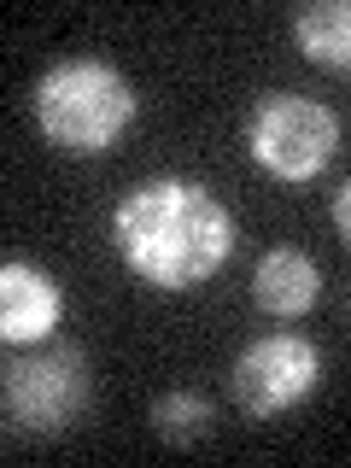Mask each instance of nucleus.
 <instances>
[{
	"instance_id": "1a4fd4ad",
	"label": "nucleus",
	"mask_w": 351,
	"mask_h": 468,
	"mask_svg": "<svg viewBox=\"0 0 351 468\" xmlns=\"http://www.w3.org/2000/svg\"><path fill=\"white\" fill-rule=\"evenodd\" d=\"M146 416H153V433L165 439V445H199V439L217 428V410H211V399H205V392H187V387L158 392Z\"/></svg>"
},
{
	"instance_id": "9b49d317",
	"label": "nucleus",
	"mask_w": 351,
	"mask_h": 468,
	"mask_svg": "<svg viewBox=\"0 0 351 468\" xmlns=\"http://www.w3.org/2000/svg\"><path fill=\"white\" fill-rule=\"evenodd\" d=\"M346 316H351V299H346Z\"/></svg>"
},
{
	"instance_id": "f257e3e1",
	"label": "nucleus",
	"mask_w": 351,
	"mask_h": 468,
	"mask_svg": "<svg viewBox=\"0 0 351 468\" xmlns=\"http://www.w3.org/2000/svg\"><path fill=\"white\" fill-rule=\"evenodd\" d=\"M112 252L135 282L187 292L229 263L234 217L194 176H146L112 211Z\"/></svg>"
},
{
	"instance_id": "f03ea898",
	"label": "nucleus",
	"mask_w": 351,
	"mask_h": 468,
	"mask_svg": "<svg viewBox=\"0 0 351 468\" xmlns=\"http://www.w3.org/2000/svg\"><path fill=\"white\" fill-rule=\"evenodd\" d=\"M29 106H36V129L58 153L94 158L112 141H123V129L135 123V88L106 58H58L36 82Z\"/></svg>"
},
{
	"instance_id": "7ed1b4c3",
	"label": "nucleus",
	"mask_w": 351,
	"mask_h": 468,
	"mask_svg": "<svg viewBox=\"0 0 351 468\" xmlns=\"http://www.w3.org/2000/svg\"><path fill=\"white\" fill-rule=\"evenodd\" d=\"M246 153L287 187L316 182L340 153V117L311 94H263L246 117Z\"/></svg>"
},
{
	"instance_id": "0eeeda50",
	"label": "nucleus",
	"mask_w": 351,
	"mask_h": 468,
	"mask_svg": "<svg viewBox=\"0 0 351 468\" xmlns=\"http://www.w3.org/2000/svg\"><path fill=\"white\" fill-rule=\"evenodd\" d=\"M322 299V270L304 246H270L252 270V304L270 316H304Z\"/></svg>"
},
{
	"instance_id": "20e7f679",
	"label": "nucleus",
	"mask_w": 351,
	"mask_h": 468,
	"mask_svg": "<svg viewBox=\"0 0 351 468\" xmlns=\"http://www.w3.org/2000/svg\"><path fill=\"white\" fill-rule=\"evenodd\" d=\"M88 357L82 346L53 340L6 363V416L24 433H65L88 416Z\"/></svg>"
},
{
	"instance_id": "423d86ee",
	"label": "nucleus",
	"mask_w": 351,
	"mask_h": 468,
	"mask_svg": "<svg viewBox=\"0 0 351 468\" xmlns=\"http://www.w3.org/2000/svg\"><path fill=\"white\" fill-rule=\"evenodd\" d=\"M58 316H65V292L41 263L6 258L0 263V340L6 346H41L53 340Z\"/></svg>"
},
{
	"instance_id": "6e6552de",
	"label": "nucleus",
	"mask_w": 351,
	"mask_h": 468,
	"mask_svg": "<svg viewBox=\"0 0 351 468\" xmlns=\"http://www.w3.org/2000/svg\"><path fill=\"white\" fill-rule=\"evenodd\" d=\"M292 41L322 70H346L351 77V0H316V6L292 12Z\"/></svg>"
},
{
	"instance_id": "9d476101",
	"label": "nucleus",
	"mask_w": 351,
	"mask_h": 468,
	"mask_svg": "<svg viewBox=\"0 0 351 468\" xmlns=\"http://www.w3.org/2000/svg\"><path fill=\"white\" fill-rule=\"evenodd\" d=\"M334 234L351 246V176L340 182V194H334Z\"/></svg>"
},
{
	"instance_id": "39448f33",
	"label": "nucleus",
	"mask_w": 351,
	"mask_h": 468,
	"mask_svg": "<svg viewBox=\"0 0 351 468\" xmlns=\"http://www.w3.org/2000/svg\"><path fill=\"white\" fill-rule=\"evenodd\" d=\"M316 380H322V351L304 334H263V340L240 346V357L229 369L234 404L258 421L287 416L292 404H304L316 392Z\"/></svg>"
}]
</instances>
